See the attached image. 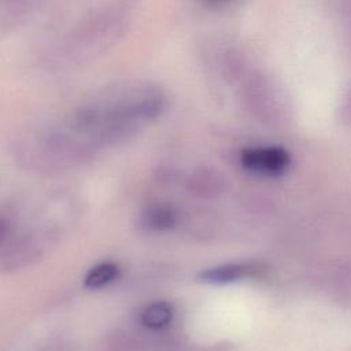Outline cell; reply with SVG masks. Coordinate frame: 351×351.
Segmentation results:
<instances>
[{"instance_id":"cell-7","label":"cell","mask_w":351,"mask_h":351,"mask_svg":"<svg viewBox=\"0 0 351 351\" xmlns=\"http://www.w3.org/2000/svg\"><path fill=\"white\" fill-rule=\"evenodd\" d=\"M176 221V213L169 206H152L143 214V223L152 230L170 229Z\"/></svg>"},{"instance_id":"cell-3","label":"cell","mask_w":351,"mask_h":351,"mask_svg":"<svg viewBox=\"0 0 351 351\" xmlns=\"http://www.w3.org/2000/svg\"><path fill=\"white\" fill-rule=\"evenodd\" d=\"M240 162L250 171L278 176L288 169L291 158L281 147H256L244 149L240 155Z\"/></svg>"},{"instance_id":"cell-6","label":"cell","mask_w":351,"mask_h":351,"mask_svg":"<svg viewBox=\"0 0 351 351\" xmlns=\"http://www.w3.org/2000/svg\"><path fill=\"white\" fill-rule=\"evenodd\" d=\"M174 308L169 302H154L140 313V322L148 329H162L167 326L173 318Z\"/></svg>"},{"instance_id":"cell-8","label":"cell","mask_w":351,"mask_h":351,"mask_svg":"<svg viewBox=\"0 0 351 351\" xmlns=\"http://www.w3.org/2000/svg\"><path fill=\"white\" fill-rule=\"evenodd\" d=\"M119 274V267L112 262H106L93 266L84 278V285L89 289H99L112 282Z\"/></svg>"},{"instance_id":"cell-2","label":"cell","mask_w":351,"mask_h":351,"mask_svg":"<svg viewBox=\"0 0 351 351\" xmlns=\"http://www.w3.org/2000/svg\"><path fill=\"white\" fill-rule=\"evenodd\" d=\"M243 100L262 122L274 125L287 119L288 99L282 88L270 77L261 73L250 74L243 86Z\"/></svg>"},{"instance_id":"cell-5","label":"cell","mask_w":351,"mask_h":351,"mask_svg":"<svg viewBox=\"0 0 351 351\" xmlns=\"http://www.w3.org/2000/svg\"><path fill=\"white\" fill-rule=\"evenodd\" d=\"M186 188L195 196L211 199L221 195L225 191L226 180L217 170L202 167L195 170L189 176L186 181Z\"/></svg>"},{"instance_id":"cell-4","label":"cell","mask_w":351,"mask_h":351,"mask_svg":"<svg viewBox=\"0 0 351 351\" xmlns=\"http://www.w3.org/2000/svg\"><path fill=\"white\" fill-rule=\"evenodd\" d=\"M262 270L263 266L259 263H225L200 271L197 278L206 284H228L258 276Z\"/></svg>"},{"instance_id":"cell-9","label":"cell","mask_w":351,"mask_h":351,"mask_svg":"<svg viewBox=\"0 0 351 351\" xmlns=\"http://www.w3.org/2000/svg\"><path fill=\"white\" fill-rule=\"evenodd\" d=\"M206 7H210V8H219V7H223L226 5L228 3H230L232 0H200Z\"/></svg>"},{"instance_id":"cell-1","label":"cell","mask_w":351,"mask_h":351,"mask_svg":"<svg viewBox=\"0 0 351 351\" xmlns=\"http://www.w3.org/2000/svg\"><path fill=\"white\" fill-rule=\"evenodd\" d=\"M128 16L119 7H103L74 27L64 43L67 59L82 60L112 45L125 32Z\"/></svg>"},{"instance_id":"cell-10","label":"cell","mask_w":351,"mask_h":351,"mask_svg":"<svg viewBox=\"0 0 351 351\" xmlns=\"http://www.w3.org/2000/svg\"><path fill=\"white\" fill-rule=\"evenodd\" d=\"M5 3H8V4H16V3H21V1H23V0H4Z\"/></svg>"}]
</instances>
